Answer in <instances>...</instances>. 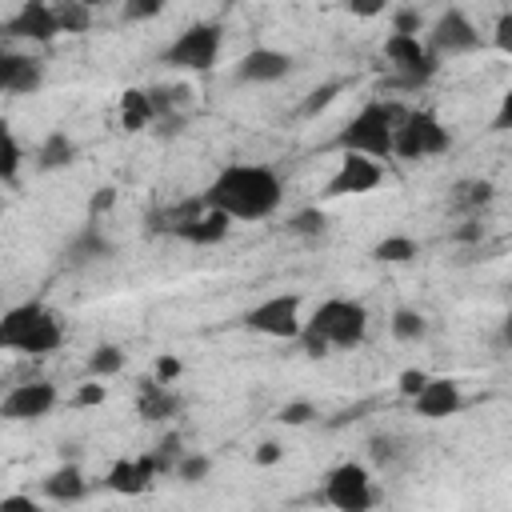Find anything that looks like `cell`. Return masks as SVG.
<instances>
[{
    "label": "cell",
    "mask_w": 512,
    "mask_h": 512,
    "mask_svg": "<svg viewBox=\"0 0 512 512\" xmlns=\"http://www.w3.org/2000/svg\"><path fill=\"white\" fill-rule=\"evenodd\" d=\"M108 256H112V240L100 232L96 220H88V224L68 240V248H64V260H68L72 268H84V264H96V260H108Z\"/></svg>",
    "instance_id": "ffe728a7"
},
{
    "label": "cell",
    "mask_w": 512,
    "mask_h": 512,
    "mask_svg": "<svg viewBox=\"0 0 512 512\" xmlns=\"http://www.w3.org/2000/svg\"><path fill=\"white\" fill-rule=\"evenodd\" d=\"M500 340L512 348V312H508V316H504V324H500Z\"/></svg>",
    "instance_id": "f6af8a7d"
},
{
    "label": "cell",
    "mask_w": 512,
    "mask_h": 512,
    "mask_svg": "<svg viewBox=\"0 0 512 512\" xmlns=\"http://www.w3.org/2000/svg\"><path fill=\"white\" fill-rule=\"evenodd\" d=\"M492 44H496V52L512 56V8H504V12L496 16V24H492Z\"/></svg>",
    "instance_id": "d590c367"
},
{
    "label": "cell",
    "mask_w": 512,
    "mask_h": 512,
    "mask_svg": "<svg viewBox=\"0 0 512 512\" xmlns=\"http://www.w3.org/2000/svg\"><path fill=\"white\" fill-rule=\"evenodd\" d=\"M464 408V392L452 376H428V384L412 396V412L424 420H448Z\"/></svg>",
    "instance_id": "e0dca14e"
},
{
    "label": "cell",
    "mask_w": 512,
    "mask_h": 512,
    "mask_svg": "<svg viewBox=\"0 0 512 512\" xmlns=\"http://www.w3.org/2000/svg\"><path fill=\"white\" fill-rule=\"evenodd\" d=\"M112 204H116V188H112V184H104V188H96V192L88 196V216H92V220H100Z\"/></svg>",
    "instance_id": "f35d334b"
},
{
    "label": "cell",
    "mask_w": 512,
    "mask_h": 512,
    "mask_svg": "<svg viewBox=\"0 0 512 512\" xmlns=\"http://www.w3.org/2000/svg\"><path fill=\"white\" fill-rule=\"evenodd\" d=\"M500 4H504V8H512V0H500Z\"/></svg>",
    "instance_id": "bcb514c9"
},
{
    "label": "cell",
    "mask_w": 512,
    "mask_h": 512,
    "mask_svg": "<svg viewBox=\"0 0 512 512\" xmlns=\"http://www.w3.org/2000/svg\"><path fill=\"white\" fill-rule=\"evenodd\" d=\"M416 256H420V244H416L412 236H404V232L380 236V240L372 244V260H376V264H408V260H416Z\"/></svg>",
    "instance_id": "cb8c5ba5"
},
{
    "label": "cell",
    "mask_w": 512,
    "mask_h": 512,
    "mask_svg": "<svg viewBox=\"0 0 512 512\" xmlns=\"http://www.w3.org/2000/svg\"><path fill=\"white\" fill-rule=\"evenodd\" d=\"M452 148V132L444 128V120L428 108H408V116L396 128V148L392 156L400 160H432L444 156Z\"/></svg>",
    "instance_id": "52a82bcc"
},
{
    "label": "cell",
    "mask_w": 512,
    "mask_h": 512,
    "mask_svg": "<svg viewBox=\"0 0 512 512\" xmlns=\"http://www.w3.org/2000/svg\"><path fill=\"white\" fill-rule=\"evenodd\" d=\"M76 156H80V148H76V140L64 132V128H56V132H48L44 140H40V148H36V172H60V168H72L76 164Z\"/></svg>",
    "instance_id": "7402d4cb"
},
{
    "label": "cell",
    "mask_w": 512,
    "mask_h": 512,
    "mask_svg": "<svg viewBox=\"0 0 512 512\" xmlns=\"http://www.w3.org/2000/svg\"><path fill=\"white\" fill-rule=\"evenodd\" d=\"M156 480H160V468H156L152 452H144V456H128V460H116V464L104 472V488H108V492H116V496H144Z\"/></svg>",
    "instance_id": "9a60e30c"
},
{
    "label": "cell",
    "mask_w": 512,
    "mask_h": 512,
    "mask_svg": "<svg viewBox=\"0 0 512 512\" xmlns=\"http://www.w3.org/2000/svg\"><path fill=\"white\" fill-rule=\"evenodd\" d=\"M388 4H392V0H344V12L356 16V20H372V16H380Z\"/></svg>",
    "instance_id": "8d00e7d4"
},
{
    "label": "cell",
    "mask_w": 512,
    "mask_h": 512,
    "mask_svg": "<svg viewBox=\"0 0 512 512\" xmlns=\"http://www.w3.org/2000/svg\"><path fill=\"white\" fill-rule=\"evenodd\" d=\"M4 36L8 40H32V44H52L60 36V20H56V8L52 0H24L8 24H4Z\"/></svg>",
    "instance_id": "4fadbf2b"
},
{
    "label": "cell",
    "mask_w": 512,
    "mask_h": 512,
    "mask_svg": "<svg viewBox=\"0 0 512 512\" xmlns=\"http://www.w3.org/2000/svg\"><path fill=\"white\" fill-rule=\"evenodd\" d=\"M280 456H284V448H280L276 440H264V444L256 448V456H252V460H256V468H272Z\"/></svg>",
    "instance_id": "7bdbcfd3"
},
{
    "label": "cell",
    "mask_w": 512,
    "mask_h": 512,
    "mask_svg": "<svg viewBox=\"0 0 512 512\" xmlns=\"http://www.w3.org/2000/svg\"><path fill=\"white\" fill-rule=\"evenodd\" d=\"M492 132H512V84L504 88L500 104H496V116H492Z\"/></svg>",
    "instance_id": "60d3db41"
},
{
    "label": "cell",
    "mask_w": 512,
    "mask_h": 512,
    "mask_svg": "<svg viewBox=\"0 0 512 512\" xmlns=\"http://www.w3.org/2000/svg\"><path fill=\"white\" fill-rule=\"evenodd\" d=\"M136 412H140V420H148V424H164V420H172L176 412H180V396L172 392V384H164V380H140V392H136Z\"/></svg>",
    "instance_id": "ac0fdd59"
},
{
    "label": "cell",
    "mask_w": 512,
    "mask_h": 512,
    "mask_svg": "<svg viewBox=\"0 0 512 512\" xmlns=\"http://www.w3.org/2000/svg\"><path fill=\"white\" fill-rule=\"evenodd\" d=\"M244 328L256 332V336H268V340H296L300 328H304L300 296L296 292H276V296L252 304L244 312Z\"/></svg>",
    "instance_id": "9c48e42d"
},
{
    "label": "cell",
    "mask_w": 512,
    "mask_h": 512,
    "mask_svg": "<svg viewBox=\"0 0 512 512\" xmlns=\"http://www.w3.org/2000/svg\"><path fill=\"white\" fill-rule=\"evenodd\" d=\"M60 392L48 384V380H28V384H12L0 400V416L8 424H32V420H44L52 408H56Z\"/></svg>",
    "instance_id": "7c38bea8"
},
{
    "label": "cell",
    "mask_w": 512,
    "mask_h": 512,
    "mask_svg": "<svg viewBox=\"0 0 512 512\" xmlns=\"http://www.w3.org/2000/svg\"><path fill=\"white\" fill-rule=\"evenodd\" d=\"M484 236V224H480V216H460V228L452 232V240L456 244H476Z\"/></svg>",
    "instance_id": "ab89813d"
},
{
    "label": "cell",
    "mask_w": 512,
    "mask_h": 512,
    "mask_svg": "<svg viewBox=\"0 0 512 512\" xmlns=\"http://www.w3.org/2000/svg\"><path fill=\"white\" fill-rule=\"evenodd\" d=\"M292 56L288 52H280V48H268V44H256V48H248L236 64H232V80L236 84H276V80H284L288 72H292Z\"/></svg>",
    "instance_id": "5bb4252c"
},
{
    "label": "cell",
    "mask_w": 512,
    "mask_h": 512,
    "mask_svg": "<svg viewBox=\"0 0 512 512\" xmlns=\"http://www.w3.org/2000/svg\"><path fill=\"white\" fill-rule=\"evenodd\" d=\"M428 376H432V372H424V368H404V372L396 376V392H400L404 400H412V396L428 384Z\"/></svg>",
    "instance_id": "e575fe53"
},
{
    "label": "cell",
    "mask_w": 512,
    "mask_h": 512,
    "mask_svg": "<svg viewBox=\"0 0 512 512\" xmlns=\"http://www.w3.org/2000/svg\"><path fill=\"white\" fill-rule=\"evenodd\" d=\"M116 116H120V128L124 132H144L156 120L152 92L148 88H124L120 92V104H116Z\"/></svg>",
    "instance_id": "603a6c76"
},
{
    "label": "cell",
    "mask_w": 512,
    "mask_h": 512,
    "mask_svg": "<svg viewBox=\"0 0 512 512\" xmlns=\"http://www.w3.org/2000/svg\"><path fill=\"white\" fill-rule=\"evenodd\" d=\"M40 84H44V60L40 56L12 52V48L0 52V88L8 96H32V92H40Z\"/></svg>",
    "instance_id": "2e32d148"
},
{
    "label": "cell",
    "mask_w": 512,
    "mask_h": 512,
    "mask_svg": "<svg viewBox=\"0 0 512 512\" xmlns=\"http://www.w3.org/2000/svg\"><path fill=\"white\" fill-rule=\"evenodd\" d=\"M404 116H408V108L396 104V100H368V104L332 136V148H340V152H364V156L388 160L392 148H396V128H400Z\"/></svg>",
    "instance_id": "3957f363"
},
{
    "label": "cell",
    "mask_w": 512,
    "mask_h": 512,
    "mask_svg": "<svg viewBox=\"0 0 512 512\" xmlns=\"http://www.w3.org/2000/svg\"><path fill=\"white\" fill-rule=\"evenodd\" d=\"M40 492L52 500V504H76L88 496V480L80 472V464H60L52 468L44 480H40Z\"/></svg>",
    "instance_id": "44dd1931"
},
{
    "label": "cell",
    "mask_w": 512,
    "mask_h": 512,
    "mask_svg": "<svg viewBox=\"0 0 512 512\" xmlns=\"http://www.w3.org/2000/svg\"><path fill=\"white\" fill-rule=\"evenodd\" d=\"M208 472H212V460L204 456V452H184L180 460H176V480H184V484H204L208 480Z\"/></svg>",
    "instance_id": "f546056e"
},
{
    "label": "cell",
    "mask_w": 512,
    "mask_h": 512,
    "mask_svg": "<svg viewBox=\"0 0 512 512\" xmlns=\"http://www.w3.org/2000/svg\"><path fill=\"white\" fill-rule=\"evenodd\" d=\"M324 228H328L324 208H300V212H292V216H288V232H292V236L316 240V236H324Z\"/></svg>",
    "instance_id": "f1b7e54d"
},
{
    "label": "cell",
    "mask_w": 512,
    "mask_h": 512,
    "mask_svg": "<svg viewBox=\"0 0 512 512\" xmlns=\"http://www.w3.org/2000/svg\"><path fill=\"white\" fill-rule=\"evenodd\" d=\"M384 180V168L376 156H364V152H340V164L336 172L328 176L324 184V196L328 200H340V196H364L372 188H380Z\"/></svg>",
    "instance_id": "8fae6325"
},
{
    "label": "cell",
    "mask_w": 512,
    "mask_h": 512,
    "mask_svg": "<svg viewBox=\"0 0 512 512\" xmlns=\"http://www.w3.org/2000/svg\"><path fill=\"white\" fill-rule=\"evenodd\" d=\"M20 164H24V148L16 140V132L8 124H0V180L12 188L16 176H20Z\"/></svg>",
    "instance_id": "484cf974"
},
{
    "label": "cell",
    "mask_w": 512,
    "mask_h": 512,
    "mask_svg": "<svg viewBox=\"0 0 512 512\" xmlns=\"http://www.w3.org/2000/svg\"><path fill=\"white\" fill-rule=\"evenodd\" d=\"M388 328H392V336L400 344H420L428 336V316L416 312V308H396L392 320H388Z\"/></svg>",
    "instance_id": "d4e9b609"
},
{
    "label": "cell",
    "mask_w": 512,
    "mask_h": 512,
    "mask_svg": "<svg viewBox=\"0 0 512 512\" xmlns=\"http://www.w3.org/2000/svg\"><path fill=\"white\" fill-rule=\"evenodd\" d=\"M364 336H368V308H364L360 300L332 296V300H324V304L304 320L296 344L304 348V356L320 360V356H328V352H336V348H356V344H364Z\"/></svg>",
    "instance_id": "7a4b0ae2"
},
{
    "label": "cell",
    "mask_w": 512,
    "mask_h": 512,
    "mask_svg": "<svg viewBox=\"0 0 512 512\" xmlns=\"http://www.w3.org/2000/svg\"><path fill=\"white\" fill-rule=\"evenodd\" d=\"M200 196L232 220H268L284 200V184L268 164H224Z\"/></svg>",
    "instance_id": "6da1fadb"
},
{
    "label": "cell",
    "mask_w": 512,
    "mask_h": 512,
    "mask_svg": "<svg viewBox=\"0 0 512 512\" xmlns=\"http://www.w3.org/2000/svg\"><path fill=\"white\" fill-rule=\"evenodd\" d=\"M392 32H424V16L416 8H396L392 12Z\"/></svg>",
    "instance_id": "74e56055"
},
{
    "label": "cell",
    "mask_w": 512,
    "mask_h": 512,
    "mask_svg": "<svg viewBox=\"0 0 512 512\" xmlns=\"http://www.w3.org/2000/svg\"><path fill=\"white\" fill-rule=\"evenodd\" d=\"M424 44L432 48L436 60H456V56H472L484 40H480V28L472 24V16L464 8H444L428 32H424Z\"/></svg>",
    "instance_id": "ba28073f"
},
{
    "label": "cell",
    "mask_w": 512,
    "mask_h": 512,
    "mask_svg": "<svg viewBox=\"0 0 512 512\" xmlns=\"http://www.w3.org/2000/svg\"><path fill=\"white\" fill-rule=\"evenodd\" d=\"M508 292H512V284H508Z\"/></svg>",
    "instance_id": "7dc6e473"
},
{
    "label": "cell",
    "mask_w": 512,
    "mask_h": 512,
    "mask_svg": "<svg viewBox=\"0 0 512 512\" xmlns=\"http://www.w3.org/2000/svg\"><path fill=\"white\" fill-rule=\"evenodd\" d=\"M312 416H316V404H312V400H288V404H280V412H276V420L288 424V428H300V424H308Z\"/></svg>",
    "instance_id": "d6a6232c"
},
{
    "label": "cell",
    "mask_w": 512,
    "mask_h": 512,
    "mask_svg": "<svg viewBox=\"0 0 512 512\" xmlns=\"http://www.w3.org/2000/svg\"><path fill=\"white\" fill-rule=\"evenodd\" d=\"M52 8H56V20H60V32L76 36V32L92 28V4H84V0H52Z\"/></svg>",
    "instance_id": "4316f807"
},
{
    "label": "cell",
    "mask_w": 512,
    "mask_h": 512,
    "mask_svg": "<svg viewBox=\"0 0 512 512\" xmlns=\"http://www.w3.org/2000/svg\"><path fill=\"white\" fill-rule=\"evenodd\" d=\"M84 368H88V376L108 380V376H116V372L124 368V352H120L116 344H100V348H92V352H88Z\"/></svg>",
    "instance_id": "83f0119b"
},
{
    "label": "cell",
    "mask_w": 512,
    "mask_h": 512,
    "mask_svg": "<svg viewBox=\"0 0 512 512\" xmlns=\"http://www.w3.org/2000/svg\"><path fill=\"white\" fill-rule=\"evenodd\" d=\"M164 12V0H124L120 4V20L124 24H148Z\"/></svg>",
    "instance_id": "4dcf8cb0"
},
{
    "label": "cell",
    "mask_w": 512,
    "mask_h": 512,
    "mask_svg": "<svg viewBox=\"0 0 512 512\" xmlns=\"http://www.w3.org/2000/svg\"><path fill=\"white\" fill-rule=\"evenodd\" d=\"M152 372H156V380H164V384H172V380H176V376L184 372V364H180L176 356H168V352H164V356H156V364H152Z\"/></svg>",
    "instance_id": "b9f144b4"
},
{
    "label": "cell",
    "mask_w": 512,
    "mask_h": 512,
    "mask_svg": "<svg viewBox=\"0 0 512 512\" xmlns=\"http://www.w3.org/2000/svg\"><path fill=\"white\" fill-rule=\"evenodd\" d=\"M492 200H496V184H492V180H484V176H464V180H456L452 192H448V212H456V216H480Z\"/></svg>",
    "instance_id": "d6986e66"
},
{
    "label": "cell",
    "mask_w": 512,
    "mask_h": 512,
    "mask_svg": "<svg viewBox=\"0 0 512 512\" xmlns=\"http://www.w3.org/2000/svg\"><path fill=\"white\" fill-rule=\"evenodd\" d=\"M108 400V388L100 384V376H92L88 384H80L76 392H72V404L76 408H96V404H104Z\"/></svg>",
    "instance_id": "836d02e7"
},
{
    "label": "cell",
    "mask_w": 512,
    "mask_h": 512,
    "mask_svg": "<svg viewBox=\"0 0 512 512\" xmlns=\"http://www.w3.org/2000/svg\"><path fill=\"white\" fill-rule=\"evenodd\" d=\"M64 344V324L60 316L40 304V300H24L12 304L0 320V348L4 352H20V356H48Z\"/></svg>",
    "instance_id": "277c9868"
},
{
    "label": "cell",
    "mask_w": 512,
    "mask_h": 512,
    "mask_svg": "<svg viewBox=\"0 0 512 512\" xmlns=\"http://www.w3.org/2000/svg\"><path fill=\"white\" fill-rule=\"evenodd\" d=\"M340 96V84L336 80H328V84H320V88H312L304 100H300V116H320L332 100Z\"/></svg>",
    "instance_id": "1f68e13d"
},
{
    "label": "cell",
    "mask_w": 512,
    "mask_h": 512,
    "mask_svg": "<svg viewBox=\"0 0 512 512\" xmlns=\"http://www.w3.org/2000/svg\"><path fill=\"white\" fill-rule=\"evenodd\" d=\"M0 508H28V512H36V504H32L28 496H4Z\"/></svg>",
    "instance_id": "ee69618b"
},
{
    "label": "cell",
    "mask_w": 512,
    "mask_h": 512,
    "mask_svg": "<svg viewBox=\"0 0 512 512\" xmlns=\"http://www.w3.org/2000/svg\"><path fill=\"white\" fill-rule=\"evenodd\" d=\"M220 48H224V28L216 20H196V24H188L172 36V44L160 52V64L176 68V72L204 76V72L216 68Z\"/></svg>",
    "instance_id": "5b68a950"
},
{
    "label": "cell",
    "mask_w": 512,
    "mask_h": 512,
    "mask_svg": "<svg viewBox=\"0 0 512 512\" xmlns=\"http://www.w3.org/2000/svg\"><path fill=\"white\" fill-rule=\"evenodd\" d=\"M324 504L336 512H368L376 504L372 492V472L360 460H344L324 476Z\"/></svg>",
    "instance_id": "30bf717a"
},
{
    "label": "cell",
    "mask_w": 512,
    "mask_h": 512,
    "mask_svg": "<svg viewBox=\"0 0 512 512\" xmlns=\"http://www.w3.org/2000/svg\"><path fill=\"white\" fill-rule=\"evenodd\" d=\"M384 60H388V68H392V88H408V92H416V88H424L432 76H436V68L444 64V60H436L432 56V48L424 44V36L420 32H388V40H384Z\"/></svg>",
    "instance_id": "8992f818"
}]
</instances>
